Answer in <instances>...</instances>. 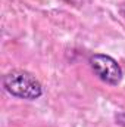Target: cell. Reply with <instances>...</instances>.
<instances>
[{
  "mask_svg": "<svg viewBox=\"0 0 125 127\" xmlns=\"http://www.w3.org/2000/svg\"><path fill=\"white\" fill-rule=\"evenodd\" d=\"M121 13H122V15L125 16V9H122V10H121Z\"/></svg>",
  "mask_w": 125,
  "mask_h": 127,
  "instance_id": "277c9868",
  "label": "cell"
},
{
  "mask_svg": "<svg viewBox=\"0 0 125 127\" xmlns=\"http://www.w3.org/2000/svg\"><path fill=\"white\" fill-rule=\"evenodd\" d=\"M3 89L13 97L35 100L43 96L41 83L31 72L24 69H13L3 77Z\"/></svg>",
  "mask_w": 125,
  "mask_h": 127,
  "instance_id": "6da1fadb",
  "label": "cell"
},
{
  "mask_svg": "<svg viewBox=\"0 0 125 127\" xmlns=\"http://www.w3.org/2000/svg\"><path fill=\"white\" fill-rule=\"evenodd\" d=\"M116 123H118L119 126H124L125 127V112H121V114H118V115H116Z\"/></svg>",
  "mask_w": 125,
  "mask_h": 127,
  "instance_id": "3957f363",
  "label": "cell"
},
{
  "mask_svg": "<svg viewBox=\"0 0 125 127\" xmlns=\"http://www.w3.org/2000/svg\"><path fill=\"white\" fill-rule=\"evenodd\" d=\"M88 65L94 72V75L100 81H103L109 86H118L122 81V77H124L122 68L118 64V61L115 58H112L110 55L93 53L88 58Z\"/></svg>",
  "mask_w": 125,
  "mask_h": 127,
  "instance_id": "7a4b0ae2",
  "label": "cell"
}]
</instances>
